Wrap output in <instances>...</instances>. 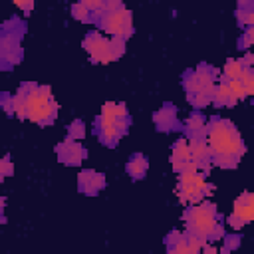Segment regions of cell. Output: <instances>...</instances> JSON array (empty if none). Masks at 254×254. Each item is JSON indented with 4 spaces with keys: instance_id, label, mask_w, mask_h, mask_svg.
<instances>
[{
    "instance_id": "5",
    "label": "cell",
    "mask_w": 254,
    "mask_h": 254,
    "mask_svg": "<svg viewBox=\"0 0 254 254\" xmlns=\"http://www.w3.org/2000/svg\"><path fill=\"white\" fill-rule=\"evenodd\" d=\"M101 30L109 32L111 38H129L133 34V16L131 12L117 0L105 2V12L95 22Z\"/></svg>"
},
{
    "instance_id": "18",
    "label": "cell",
    "mask_w": 254,
    "mask_h": 254,
    "mask_svg": "<svg viewBox=\"0 0 254 254\" xmlns=\"http://www.w3.org/2000/svg\"><path fill=\"white\" fill-rule=\"evenodd\" d=\"M99 115L109 117V119H131V117H129V109H127V105H123V103H115V101H107V103H103Z\"/></svg>"
},
{
    "instance_id": "29",
    "label": "cell",
    "mask_w": 254,
    "mask_h": 254,
    "mask_svg": "<svg viewBox=\"0 0 254 254\" xmlns=\"http://www.w3.org/2000/svg\"><path fill=\"white\" fill-rule=\"evenodd\" d=\"M16 6L22 8V10H26V12H30V10L34 8V2H32V0H30V2H20V0H16Z\"/></svg>"
},
{
    "instance_id": "22",
    "label": "cell",
    "mask_w": 254,
    "mask_h": 254,
    "mask_svg": "<svg viewBox=\"0 0 254 254\" xmlns=\"http://www.w3.org/2000/svg\"><path fill=\"white\" fill-rule=\"evenodd\" d=\"M71 16L79 22H93V16L89 14V10L83 6V2H75L71 6Z\"/></svg>"
},
{
    "instance_id": "7",
    "label": "cell",
    "mask_w": 254,
    "mask_h": 254,
    "mask_svg": "<svg viewBox=\"0 0 254 254\" xmlns=\"http://www.w3.org/2000/svg\"><path fill=\"white\" fill-rule=\"evenodd\" d=\"M93 125H95L93 129H95V135L99 137V141L107 147H115L117 141L127 133L131 119H109V117L97 115Z\"/></svg>"
},
{
    "instance_id": "23",
    "label": "cell",
    "mask_w": 254,
    "mask_h": 254,
    "mask_svg": "<svg viewBox=\"0 0 254 254\" xmlns=\"http://www.w3.org/2000/svg\"><path fill=\"white\" fill-rule=\"evenodd\" d=\"M83 135H85V125H83V121H79V119L71 121L69 127H67V137L73 139V141H81Z\"/></svg>"
},
{
    "instance_id": "27",
    "label": "cell",
    "mask_w": 254,
    "mask_h": 254,
    "mask_svg": "<svg viewBox=\"0 0 254 254\" xmlns=\"http://www.w3.org/2000/svg\"><path fill=\"white\" fill-rule=\"evenodd\" d=\"M0 107H2L8 115H12V95H10V93H2V95H0Z\"/></svg>"
},
{
    "instance_id": "17",
    "label": "cell",
    "mask_w": 254,
    "mask_h": 254,
    "mask_svg": "<svg viewBox=\"0 0 254 254\" xmlns=\"http://www.w3.org/2000/svg\"><path fill=\"white\" fill-rule=\"evenodd\" d=\"M206 125H208V121L204 119V115L192 113L185 121V133L189 135V139H192V137H204L206 135Z\"/></svg>"
},
{
    "instance_id": "31",
    "label": "cell",
    "mask_w": 254,
    "mask_h": 254,
    "mask_svg": "<svg viewBox=\"0 0 254 254\" xmlns=\"http://www.w3.org/2000/svg\"><path fill=\"white\" fill-rule=\"evenodd\" d=\"M4 204H6V198L0 196V224L4 222Z\"/></svg>"
},
{
    "instance_id": "13",
    "label": "cell",
    "mask_w": 254,
    "mask_h": 254,
    "mask_svg": "<svg viewBox=\"0 0 254 254\" xmlns=\"http://www.w3.org/2000/svg\"><path fill=\"white\" fill-rule=\"evenodd\" d=\"M77 187L83 194H97L105 187V175L91 169H83L77 175Z\"/></svg>"
},
{
    "instance_id": "2",
    "label": "cell",
    "mask_w": 254,
    "mask_h": 254,
    "mask_svg": "<svg viewBox=\"0 0 254 254\" xmlns=\"http://www.w3.org/2000/svg\"><path fill=\"white\" fill-rule=\"evenodd\" d=\"M20 91L24 93L26 119L40 123V125H50L56 121L58 103H56L52 89L48 85H38V83L26 81L20 85Z\"/></svg>"
},
{
    "instance_id": "10",
    "label": "cell",
    "mask_w": 254,
    "mask_h": 254,
    "mask_svg": "<svg viewBox=\"0 0 254 254\" xmlns=\"http://www.w3.org/2000/svg\"><path fill=\"white\" fill-rule=\"evenodd\" d=\"M252 218H254V194L250 190H246L234 200V210L228 216V222H230V226L240 228L246 222H250Z\"/></svg>"
},
{
    "instance_id": "19",
    "label": "cell",
    "mask_w": 254,
    "mask_h": 254,
    "mask_svg": "<svg viewBox=\"0 0 254 254\" xmlns=\"http://www.w3.org/2000/svg\"><path fill=\"white\" fill-rule=\"evenodd\" d=\"M236 18H238V22L242 26L252 28V24H254V8H252V2H238Z\"/></svg>"
},
{
    "instance_id": "30",
    "label": "cell",
    "mask_w": 254,
    "mask_h": 254,
    "mask_svg": "<svg viewBox=\"0 0 254 254\" xmlns=\"http://www.w3.org/2000/svg\"><path fill=\"white\" fill-rule=\"evenodd\" d=\"M198 254H220V252H216V250H214V248H210V246H202Z\"/></svg>"
},
{
    "instance_id": "9",
    "label": "cell",
    "mask_w": 254,
    "mask_h": 254,
    "mask_svg": "<svg viewBox=\"0 0 254 254\" xmlns=\"http://www.w3.org/2000/svg\"><path fill=\"white\" fill-rule=\"evenodd\" d=\"M83 48L89 54L91 62H95V64H109V62H113L109 38H103L99 32H89L83 38Z\"/></svg>"
},
{
    "instance_id": "25",
    "label": "cell",
    "mask_w": 254,
    "mask_h": 254,
    "mask_svg": "<svg viewBox=\"0 0 254 254\" xmlns=\"http://www.w3.org/2000/svg\"><path fill=\"white\" fill-rule=\"evenodd\" d=\"M224 81L228 83V87H230V91H232V95L236 99H244L246 97V93H244V89H242V85H240L238 79H224Z\"/></svg>"
},
{
    "instance_id": "4",
    "label": "cell",
    "mask_w": 254,
    "mask_h": 254,
    "mask_svg": "<svg viewBox=\"0 0 254 254\" xmlns=\"http://www.w3.org/2000/svg\"><path fill=\"white\" fill-rule=\"evenodd\" d=\"M218 75V69L200 64L196 69H190L183 75V87L187 91V99L194 107H206L212 103V93H214V79Z\"/></svg>"
},
{
    "instance_id": "11",
    "label": "cell",
    "mask_w": 254,
    "mask_h": 254,
    "mask_svg": "<svg viewBox=\"0 0 254 254\" xmlns=\"http://www.w3.org/2000/svg\"><path fill=\"white\" fill-rule=\"evenodd\" d=\"M56 155H58L60 163H64L67 167H75L87 157V151L79 141H73V139L67 137V139H64L62 143L56 145Z\"/></svg>"
},
{
    "instance_id": "3",
    "label": "cell",
    "mask_w": 254,
    "mask_h": 254,
    "mask_svg": "<svg viewBox=\"0 0 254 254\" xmlns=\"http://www.w3.org/2000/svg\"><path fill=\"white\" fill-rule=\"evenodd\" d=\"M183 218L187 224V232L198 238L200 242L214 240L224 234L222 224L216 216V206L212 202H200V204L189 206L183 212Z\"/></svg>"
},
{
    "instance_id": "12",
    "label": "cell",
    "mask_w": 254,
    "mask_h": 254,
    "mask_svg": "<svg viewBox=\"0 0 254 254\" xmlns=\"http://www.w3.org/2000/svg\"><path fill=\"white\" fill-rule=\"evenodd\" d=\"M171 163L173 169L181 175V173H198V169L194 167V163L190 161V153H189V145L185 139L175 141L173 151H171Z\"/></svg>"
},
{
    "instance_id": "16",
    "label": "cell",
    "mask_w": 254,
    "mask_h": 254,
    "mask_svg": "<svg viewBox=\"0 0 254 254\" xmlns=\"http://www.w3.org/2000/svg\"><path fill=\"white\" fill-rule=\"evenodd\" d=\"M236 101H238V99L232 95V91H230L228 83H226L224 79H220V83H218V85H214L212 103H214L216 107H232V105H236Z\"/></svg>"
},
{
    "instance_id": "1",
    "label": "cell",
    "mask_w": 254,
    "mask_h": 254,
    "mask_svg": "<svg viewBox=\"0 0 254 254\" xmlns=\"http://www.w3.org/2000/svg\"><path fill=\"white\" fill-rule=\"evenodd\" d=\"M204 141L208 145L210 161L222 169H234L246 151L234 123L222 117H212L208 121Z\"/></svg>"
},
{
    "instance_id": "26",
    "label": "cell",
    "mask_w": 254,
    "mask_h": 254,
    "mask_svg": "<svg viewBox=\"0 0 254 254\" xmlns=\"http://www.w3.org/2000/svg\"><path fill=\"white\" fill-rule=\"evenodd\" d=\"M252 42H254V30H252V28H246V32L242 34V38L238 40V46H240L242 50H248V48L252 46Z\"/></svg>"
},
{
    "instance_id": "24",
    "label": "cell",
    "mask_w": 254,
    "mask_h": 254,
    "mask_svg": "<svg viewBox=\"0 0 254 254\" xmlns=\"http://www.w3.org/2000/svg\"><path fill=\"white\" fill-rule=\"evenodd\" d=\"M14 173V165L8 157H0V183L4 181V177H10Z\"/></svg>"
},
{
    "instance_id": "14",
    "label": "cell",
    "mask_w": 254,
    "mask_h": 254,
    "mask_svg": "<svg viewBox=\"0 0 254 254\" xmlns=\"http://www.w3.org/2000/svg\"><path fill=\"white\" fill-rule=\"evenodd\" d=\"M153 121L159 131H173L177 129V107L173 103H165L159 111H155Z\"/></svg>"
},
{
    "instance_id": "15",
    "label": "cell",
    "mask_w": 254,
    "mask_h": 254,
    "mask_svg": "<svg viewBox=\"0 0 254 254\" xmlns=\"http://www.w3.org/2000/svg\"><path fill=\"white\" fill-rule=\"evenodd\" d=\"M125 169H127V175L131 179H143L147 175V169H149V159L143 153H133L131 159L127 161Z\"/></svg>"
},
{
    "instance_id": "8",
    "label": "cell",
    "mask_w": 254,
    "mask_h": 254,
    "mask_svg": "<svg viewBox=\"0 0 254 254\" xmlns=\"http://www.w3.org/2000/svg\"><path fill=\"white\" fill-rule=\"evenodd\" d=\"M165 244L169 248V254H198L200 248L204 246V242H200L192 234L179 232V230L169 232L165 238Z\"/></svg>"
},
{
    "instance_id": "21",
    "label": "cell",
    "mask_w": 254,
    "mask_h": 254,
    "mask_svg": "<svg viewBox=\"0 0 254 254\" xmlns=\"http://www.w3.org/2000/svg\"><path fill=\"white\" fill-rule=\"evenodd\" d=\"M238 81H240V85H242L246 97L254 93V73H252V69H246V67H244L242 73H240V77H238Z\"/></svg>"
},
{
    "instance_id": "28",
    "label": "cell",
    "mask_w": 254,
    "mask_h": 254,
    "mask_svg": "<svg viewBox=\"0 0 254 254\" xmlns=\"http://www.w3.org/2000/svg\"><path fill=\"white\" fill-rule=\"evenodd\" d=\"M238 244H240V238H238V236H226V238H224V252H222V254H226L228 250L238 248Z\"/></svg>"
},
{
    "instance_id": "6",
    "label": "cell",
    "mask_w": 254,
    "mask_h": 254,
    "mask_svg": "<svg viewBox=\"0 0 254 254\" xmlns=\"http://www.w3.org/2000/svg\"><path fill=\"white\" fill-rule=\"evenodd\" d=\"M214 187L206 183L204 173H181L179 175V198L183 202L196 204L200 202Z\"/></svg>"
},
{
    "instance_id": "20",
    "label": "cell",
    "mask_w": 254,
    "mask_h": 254,
    "mask_svg": "<svg viewBox=\"0 0 254 254\" xmlns=\"http://www.w3.org/2000/svg\"><path fill=\"white\" fill-rule=\"evenodd\" d=\"M242 64H240V60H228L226 64H224V69H222V77L224 79H238L240 77V73H242Z\"/></svg>"
}]
</instances>
